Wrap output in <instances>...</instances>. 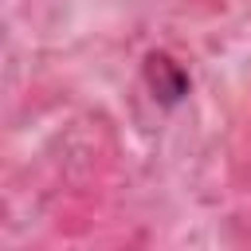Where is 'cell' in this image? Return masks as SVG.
<instances>
[{"label":"cell","mask_w":251,"mask_h":251,"mask_svg":"<svg viewBox=\"0 0 251 251\" xmlns=\"http://www.w3.org/2000/svg\"><path fill=\"white\" fill-rule=\"evenodd\" d=\"M141 82L149 90V98L165 110L180 106L188 94H192V75L180 59H173L169 51H149L145 63H141Z\"/></svg>","instance_id":"6da1fadb"}]
</instances>
